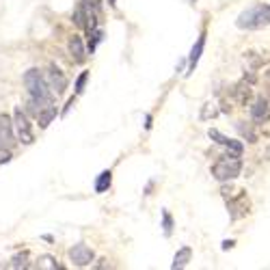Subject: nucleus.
<instances>
[{"instance_id": "nucleus-1", "label": "nucleus", "mask_w": 270, "mask_h": 270, "mask_svg": "<svg viewBox=\"0 0 270 270\" xmlns=\"http://www.w3.org/2000/svg\"><path fill=\"white\" fill-rule=\"evenodd\" d=\"M24 85L28 89V104H26V112L37 117L39 110H44L46 106L54 104V91L48 85V78L44 76L39 69H28L24 73Z\"/></svg>"}, {"instance_id": "nucleus-2", "label": "nucleus", "mask_w": 270, "mask_h": 270, "mask_svg": "<svg viewBox=\"0 0 270 270\" xmlns=\"http://www.w3.org/2000/svg\"><path fill=\"white\" fill-rule=\"evenodd\" d=\"M240 173H242V160L238 153H232V151H227L225 156H220L212 165V177L220 184L234 182L236 177H240Z\"/></svg>"}, {"instance_id": "nucleus-3", "label": "nucleus", "mask_w": 270, "mask_h": 270, "mask_svg": "<svg viewBox=\"0 0 270 270\" xmlns=\"http://www.w3.org/2000/svg\"><path fill=\"white\" fill-rule=\"evenodd\" d=\"M236 26L242 28V30H259V28H266L268 22H266V15H264V3L259 5H253L249 9H244L238 20H236Z\"/></svg>"}, {"instance_id": "nucleus-4", "label": "nucleus", "mask_w": 270, "mask_h": 270, "mask_svg": "<svg viewBox=\"0 0 270 270\" xmlns=\"http://www.w3.org/2000/svg\"><path fill=\"white\" fill-rule=\"evenodd\" d=\"M13 130H15V138L22 145H30L35 143V134H32V126L28 121V114L24 112L20 106L13 110Z\"/></svg>"}, {"instance_id": "nucleus-5", "label": "nucleus", "mask_w": 270, "mask_h": 270, "mask_svg": "<svg viewBox=\"0 0 270 270\" xmlns=\"http://www.w3.org/2000/svg\"><path fill=\"white\" fill-rule=\"evenodd\" d=\"M69 259H71V264H73V266L87 268V266H91V264H93L95 253H93L91 247H87L85 242H78V244H73V247L69 249Z\"/></svg>"}, {"instance_id": "nucleus-6", "label": "nucleus", "mask_w": 270, "mask_h": 270, "mask_svg": "<svg viewBox=\"0 0 270 270\" xmlns=\"http://www.w3.org/2000/svg\"><path fill=\"white\" fill-rule=\"evenodd\" d=\"M227 199V210H229V216H232V220H238L242 216L249 214V199H247V192L244 190H238V195L236 197H225Z\"/></svg>"}, {"instance_id": "nucleus-7", "label": "nucleus", "mask_w": 270, "mask_h": 270, "mask_svg": "<svg viewBox=\"0 0 270 270\" xmlns=\"http://www.w3.org/2000/svg\"><path fill=\"white\" fill-rule=\"evenodd\" d=\"M46 78H48V85H50V89L56 95L65 93V89H67V76H65V73L56 67V65H50V67H48Z\"/></svg>"}, {"instance_id": "nucleus-8", "label": "nucleus", "mask_w": 270, "mask_h": 270, "mask_svg": "<svg viewBox=\"0 0 270 270\" xmlns=\"http://www.w3.org/2000/svg\"><path fill=\"white\" fill-rule=\"evenodd\" d=\"M208 136H210V138H212V141H214V143L223 145L227 151H232V153H238V156H242V151H244V145H242L240 141H234V138L225 136L223 132H218V130H214V128H210Z\"/></svg>"}, {"instance_id": "nucleus-9", "label": "nucleus", "mask_w": 270, "mask_h": 270, "mask_svg": "<svg viewBox=\"0 0 270 270\" xmlns=\"http://www.w3.org/2000/svg\"><path fill=\"white\" fill-rule=\"evenodd\" d=\"M251 119L255 126H261V124H268L270 121V104L264 100V97H257L255 102L251 106Z\"/></svg>"}, {"instance_id": "nucleus-10", "label": "nucleus", "mask_w": 270, "mask_h": 270, "mask_svg": "<svg viewBox=\"0 0 270 270\" xmlns=\"http://www.w3.org/2000/svg\"><path fill=\"white\" fill-rule=\"evenodd\" d=\"M0 138H3L5 147H9V149L13 147V143L18 141V138H15V130H13V119L7 112L0 114Z\"/></svg>"}, {"instance_id": "nucleus-11", "label": "nucleus", "mask_w": 270, "mask_h": 270, "mask_svg": "<svg viewBox=\"0 0 270 270\" xmlns=\"http://www.w3.org/2000/svg\"><path fill=\"white\" fill-rule=\"evenodd\" d=\"M203 48H206V32H201L199 39H197V44L192 46L190 54H188V73L195 71V67H197V63H199L201 54H203Z\"/></svg>"}, {"instance_id": "nucleus-12", "label": "nucleus", "mask_w": 270, "mask_h": 270, "mask_svg": "<svg viewBox=\"0 0 270 270\" xmlns=\"http://www.w3.org/2000/svg\"><path fill=\"white\" fill-rule=\"evenodd\" d=\"M67 48H69V54L73 56V61H76V63H85V59H87V48L83 44V37H78V35L69 37Z\"/></svg>"}, {"instance_id": "nucleus-13", "label": "nucleus", "mask_w": 270, "mask_h": 270, "mask_svg": "<svg viewBox=\"0 0 270 270\" xmlns=\"http://www.w3.org/2000/svg\"><path fill=\"white\" fill-rule=\"evenodd\" d=\"M232 95H234V100L238 106H247L249 100H251V83H247V80L238 83L232 89Z\"/></svg>"}, {"instance_id": "nucleus-14", "label": "nucleus", "mask_w": 270, "mask_h": 270, "mask_svg": "<svg viewBox=\"0 0 270 270\" xmlns=\"http://www.w3.org/2000/svg\"><path fill=\"white\" fill-rule=\"evenodd\" d=\"M59 114V108H56L54 104H50V106H46L44 110H39V114H37V124H39V128L42 130H46L48 126L54 121V117Z\"/></svg>"}, {"instance_id": "nucleus-15", "label": "nucleus", "mask_w": 270, "mask_h": 270, "mask_svg": "<svg viewBox=\"0 0 270 270\" xmlns=\"http://www.w3.org/2000/svg\"><path fill=\"white\" fill-rule=\"evenodd\" d=\"M244 61H247V65L249 67L255 71V69H259L264 63H268L270 61V52H264V54H257V52H247L244 54Z\"/></svg>"}, {"instance_id": "nucleus-16", "label": "nucleus", "mask_w": 270, "mask_h": 270, "mask_svg": "<svg viewBox=\"0 0 270 270\" xmlns=\"http://www.w3.org/2000/svg\"><path fill=\"white\" fill-rule=\"evenodd\" d=\"M192 257V249L190 247H182L177 253H175V257H173V264H171V268L177 270V268H186L188 266V261H190Z\"/></svg>"}, {"instance_id": "nucleus-17", "label": "nucleus", "mask_w": 270, "mask_h": 270, "mask_svg": "<svg viewBox=\"0 0 270 270\" xmlns=\"http://www.w3.org/2000/svg\"><path fill=\"white\" fill-rule=\"evenodd\" d=\"M110 184H112V171H102L100 175H97V179H95V192L97 195H102V192H106L110 188Z\"/></svg>"}, {"instance_id": "nucleus-18", "label": "nucleus", "mask_w": 270, "mask_h": 270, "mask_svg": "<svg viewBox=\"0 0 270 270\" xmlns=\"http://www.w3.org/2000/svg\"><path fill=\"white\" fill-rule=\"evenodd\" d=\"M236 130H238L240 136L247 138L249 143H257V134H255V130H253V124H247V121H238V124H236Z\"/></svg>"}, {"instance_id": "nucleus-19", "label": "nucleus", "mask_w": 270, "mask_h": 270, "mask_svg": "<svg viewBox=\"0 0 270 270\" xmlns=\"http://www.w3.org/2000/svg\"><path fill=\"white\" fill-rule=\"evenodd\" d=\"M87 9H85V5L83 3H78L76 5V9H73V15H71V22L76 24L78 28H85L87 26Z\"/></svg>"}, {"instance_id": "nucleus-20", "label": "nucleus", "mask_w": 270, "mask_h": 270, "mask_svg": "<svg viewBox=\"0 0 270 270\" xmlns=\"http://www.w3.org/2000/svg\"><path fill=\"white\" fill-rule=\"evenodd\" d=\"M104 39V32L100 28H93V30H89V44H87V52L89 54H93L95 52V48L100 46V42Z\"/></svg>"}, {"instance_id": "nucleus-21", "label": "nucleus", "mask_w": 270, "mask_h": 270, "mask_svg": "<svg viewBox=\"0 0 270 270\" xmlns=\"http://www.w3.org/2000/svg\"><path fill=\"white\" fill-rule=\"evenodd\" d=\"M160 214H162V232H165V236L169 238V236L173 234V227H175L173 216H171V212H169V210H162Z\"/></svg>"}, {"instance_id": "nucleus-22", "label": "nucleus", "mask_w": 270, "mask_h": 270, "mask_svg": "<svg viewBox=\"0 0 270 270\" xmlns=\"http://www.w3.org/2000/svg\"><path fill=\"white\" fill-rule=\"evenodd\" d=\"M216 114H218V108H216L214 104H210V102H208V104H203V106H201L199 119H201V121H208V119H214Z\"/></svg>"}, {"instance_id": "nucleus-23", "label": "nucleus", "mask_w": 270, "mask_h": 270, "mask_svg": "<svg viewBox=\"0 0 270 270\" xmlns=\"http://www.w3.org/2000/svg\"><path fill=\"white\" fill-rule=\"evenodd\" d=\"M11 268H28V253L24 251V253H18L13 259H11Z\"/></svg>"}, {"instance_id": "nucleus-24", "label": "nucleus", "mask_w": 270, "mask_h": 270, "mask_svg": "<svg viewBox=\"0 0 270 270\" xmlns=\"http://www.w3.org/2000/svg\"><path fill=\"white\" fill-rule=\"evenodd\" d=\"M87 80H89V71H83V73H80V76L76 78V85H73V89H76V95H83V93H85Z\"/></svg>"}, {"instance_id": "nucleus-25", "label": "nucleus", "mask_w": 270, "mask_h": 270, "mask_svg": "<svg viewBox=\"0 0 270 270\" xmlns=\"http://www.w3.org/2000/svg\"><path fill=\"white\" fill-rule=\"evenodd\" d=\"M37 268H63L59 261H56L54 257H50V255H44V257H39V264H37Z\"/></svg>"}, {"instance_id": "nucleus-26", "label": "nucleus", "mask_w": 270, "mask_h": 270, "mask_svg": "<svg viewBox=\"0 0 270 270\" xmlns=\"http://www.w3.org/2000/svg\"><path fill=\"white\" fill-rule=\"evenodd\" d=\"M11 160V149L9 147H0V165H7Z\"/></svg>"}, {"instance_id": "nucleus-27", "label": "nucleus", "mask_w": 270, "mask_h": 270, "mask_svg": "<svg viewBox=\"0 0 270 270\" xmlns=\"http://www.w3.org/2000/svg\"><path fill=\"white\" fill-rule=\"evenodd\" d=\"M73 102H76V97H69V100H67V106H65V108H63V117H65V114H67L69 110H71V106H73Z\"/></svg>"}, {"instance_id": "nucleus-28", "label": "nucleus", "mask_w": 270, "mask_h": 270, "mask_svg": "<svg viewBox=\"0 0 270 270\" xmlns=\"http://www.w3.org/2000/svg\"><path fill=\"white\" fill-rule=\"evenodd\" d=\"M151 126H153V117H151L149 112H147V114H145V130H151Z\"/></svg>"}, {"instance_id": "nucleus-29", "label": "nucleus", "mask_w": 270, "mask_h": 270, "mask_svg": "<svg viewBox=\"0 0 270 270\" xmlns=\"http://www.w3.org/2000/svg\"><path fill=\"white\" fill-rule=\"evenodd\" d=\"M234 247H236V240H223V247H220V249L229 251V249H234Z\"/></svg>"}, {"instance_id": "nucleus-30", "label": "nucleus", "mask_w": 270, "mask_h": 270, "mask_svg": "<svg viewBox=\"0 0 270 270\" xmlns=\"http://www.w3.org/2000/svg\"><path fill=\"white\" fill-rule=\"evenodd\" d=\"M108 5H110V7H114V5H117V0H108Z\"/></svg>"}, {"instance_id": "nucleus-31", "label": "nucleus", "mask_w": 270, "mask_h": 270, "mask_svg": "<svg viewBox=\"0 0 270 270\" xmlns=\"http://www.w3.org/2000/svg\"><path fill=\"white\" fill-rule=\"evenodd\" d=\"M266 78H268V80H270V71H266Z\"/></svg>"}]
</instances>
